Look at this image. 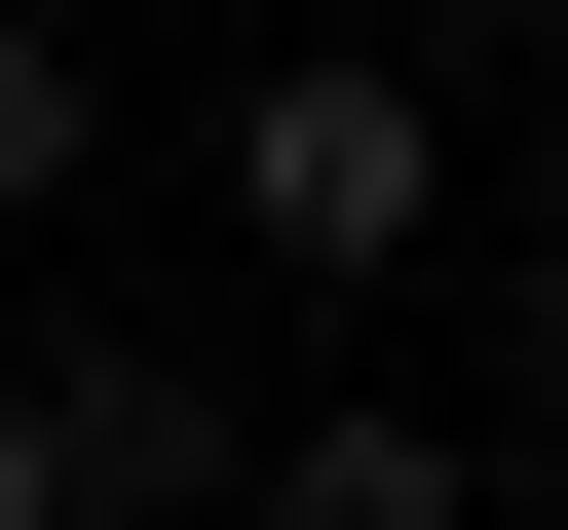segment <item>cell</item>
<instances>
[{"label":"cell","mask_w":568,"mask_h":530,"mask_svg":"<svg viewBox=\"0 0 568 530\" xmlns=\"http://www.w3.org/2000/svg\"><path fill=\"white\" fill-rule=\"evenodd\" d=\"M227 227L304 265V304H379V265L455 227V39H379V0H342V39H265V77H227Z\"/></svg>","instance_id":"cell-1"},{"label":"cell","mask_w":568,"mask_h":530,"mask_svg":"<svg viewBox=\"0 0 568 530\" xmlns=\"http://www.w3.org/2000/svg\"><path fill=\"white\" fill-rule=\"evenodd\" d=\"M455 492H493V455H455V417H379V379H304V417L227 455V530H455Z\"/></svg>","instance_id":"cell-2"},{"label":"cell","mask_w":568,"mask_h":530,"mask_svg":"<svg viewBox=\"0 0 568 530\" xmlns=\"http://www.w3.org/2000/svg\"><path fill=\"white\" fill-rule=\"evenodd\" d=\"M77 152H114V77H77V0H0V227H39Z\"/></svg>","instance_id":"cell-3"},{"label":"cell","mask_w":568,"mask_h":530,"mask_svg":"<svg viewBox=\"0 0 568 530\" xmlns=\"http://www.w3.org/2000/svg\"><path fill=\"white\" fill-rule=\"evenodd\" d=\"M0 530H77V417H39V379H0Z\"/></svg>","instance_id":"cell-4"},{"label":"cell","mask_w":568,"mask_h":530,"mask_svg":"<svg viewBox=\"0 0 568 530\" xmlns=\"http://www.w3.org/2000/svg\"><path fill=\"white\" fill-rule=\"evenodd\" d=\"M379 39H568V0H379Z\"/></svg>","instance_id":"cell-5"},{"label":"cell","mask_w":568,"mask_h":530,"mask_svg":"<svg viewBox=\"0 0 568 530\" xmlns=\"http://www.w3.org/2000/svg\"><path fill=\"white\" fill-rule=\"evenodd\" d=\"M530 379H568V227H530Z\"/></svg>","instance_id":"cell-6"},{"label":"cell","mask_w":568,"mask_h":530,"mask_svg":"<svg viewBox=\"0 0 568 530\" xmlns=\"http://www.w3.org/2000/svg\"><path fill=\"white\" fill-rule=\"evenodd\" d=\"M77 530H227V492H77Z\"/></svg>","instance_id":"cell-7"},{"label":"cell","mask_w":568,"mask_h":530,"mask_svg":"<svg viewBox=\"0 0 568 530\" xmlns=\"http://www.w3.org/2000/svg\"><path fill=\"white\" fill-rule=\"evenodd\" d=\"M227 39H342V0H227Z\"/></svg>","instance_id":"cell-8"},{"label":"cell","mask_w":568,"mask_h":530,"mask_svg":"<svg viewBox=\"0 0 568 530\" xmlns=\"http://www.w3.org/2000/svg\"><path fill=\"white\" fill-rule=\"evenodd\" d=\"M530 530H568V492H530Z\"/></svg>","instance_id":"cell-9"}]
</instances>
